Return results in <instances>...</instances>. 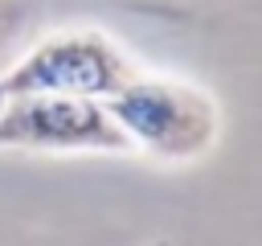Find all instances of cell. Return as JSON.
Segmentation results:
<instances>
[{
  "label": "cell",
  "instance_id": "cell-1",
  "mask_svg": "<svg viewBox=\"0 0 262 246\" xmlns=\"http://www.w3.org/2000/svg\"><path fill=\"white\" fill-rule=\"evenodd\" d=\"M102 107L131 148L164 164L201 160L221 131V111L209 90L176 78H156L143 70L131 74L111 98H102Z\"/></svg>",
  "mask_w": 262,
  "mask_h": 246
},
{
  "label": "cell",
  "instance_id": "cell-2",
  "mask_svg": "<svg viewBox=\"0 0 262 246\" xmlns=\"http://www.w3.org/2000/svg\"><path fill=\"white\" fill-rule=\"evenodd\" d=\"M139 66L98 29H70L33 41L4 74V94H74V98H111Z\"/></svg>",
  "mask_w": 262,
  "mask_h": 246
},
{
  "label": "cell",
  "instance_id": "cell-3",
  "mask_svg": "<svg viewBox=\"0 0 262 246\" xmlns=\"http://www.w3.org/2000/svg\"><path fill=\"white\" fill-rule=\"evenodd\" d=\"M0 148L20 152H131L98 98L74 94H4Z\"/></svg>",
  "mask_w": 262,
  "mask_h": 246
},
{
  "label": "cell",
  "instance_id": "cell-4",
  "mask_svg": "<svg viewBox=\"0 0 262 246\" xmlns=\"http://www.w3.org/2000/svg\"><path fill=\"white\" fill-rule=\"evenodd\" d=\"M41 16L45 0H0V74L33 45Z\"/></svg>",
  "mask_w": 262,
  "mask_h": 246
},
{
  "label": "cell",
  "instance_id": "cell-5",
  "mask_svg": "<svg viewBox=\"0 0 262 246\" xmlns=\"http://www.w3.org/2000/svg\"><path fill=\"white\" fill-rule=\"evenodd\" d=\"M151 246H168V242H151Z\"/></svg>",
  "mask_w": 262,
  "mask_h": 246
},
{
  "label": "cell",
  "instance_id": "cell-6",
  "mask_svg": "<svg viewBox=\"0 0 262 246\" xmlns=\"http://www.w3.org/2000/svg\"><path fill=\"white\" fill-rule=\"evenodd\" d=\"M0 102H4V90H0Z\"/></svg>",
  "mask_w": 262,
  "mask_h": 246
}]
</instances>
